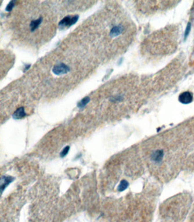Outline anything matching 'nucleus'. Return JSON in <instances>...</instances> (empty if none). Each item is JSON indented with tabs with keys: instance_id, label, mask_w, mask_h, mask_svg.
<instances>
[{
	"instance_id": "3",
	"label": "nucleus",
	"mask_w": 194,
	"mask_h": 222,
	"mask_svg": "<svg viewBox=\"0 0 194 222\" xmlns=\"http://www.w3.org/2000/svg\"><path fill=\"white\" fill-rule=\"evenodd\" d=\"M192 205L191 196L180 194L164 202L159 208V222H183Z\"/></svg>"
},
{
	"instance_id": "6",
	"label": "nucleus",
	"mask_w": 194,
	"mask_h": 222,
	"mask_svg": "<svg viewBox=\"0 0 194 222\" xmlns=\"http://www.w3.org/2000/svg\"><path fill=\"white\" fill-rule=\"evenodd\" d=\"M78 16H69L66 17L62 20L60 21L59 23L60 28H64L66 27H70L75 24L78 20Z\"/></svg>"
},
{
	"instance_id": "11",
	"label": "nucleus",
	"mask_w": 194,
	"mask_h": 222,
	"mask_svg": "<svg viewBox=\"0 0 194 222\" xmlns=\"http://www.w3.org/2000/svg\"><path fill=\"white\" fill-rule=\"evenodd\" d=\"M129 186V182L125 180V179H122L121 181L119 183V185L118 186L117 188V190L119 192H122L124 191Z\"/></svg>"
},
{
	"instance_id": "8",
	"label": "nucleus",
	"mask_w": 194,
	"mask_h": 222,
	"mask_svg": "<svg viewBox=\"0 0 194 222\" xmlns=\"http://www.w3.org/2000/svg\"><path fill=\"white\" fill-rule=\"evenodd\" d=\"M14 180V178L10 176H2L1 179V186H0V190L1 193L2 194L3 191L5 190L6 188L10 185L13 181Z\"/></svg>"
},
{
	"instance_id": "1",
	"label": "nucleus",
	"mask_w": 194,
	"mask_h": 222,
	"mask_svg": "<svg viewBox=\"0 0 194 222\" xmlns=\"http://www.w3.org/2000/svg\"><path fill=\"white\" fill-rule=\"evenodd\" d=\"M142 149L143 161L161 181L194 170V119L150 138Z\"/></svg>"
},
{
	"instance_id": "4",
	"label": "nucleus",
	"mask_w": 194,
	"mask_h": 222,
	"mask_svg": "<svg viewBox=\"0 0 194 222\" xmlns=\"http://www.w3.org/2000/svg\"><path fill=\"white\" fill-rule=\"evenodd\" d=\"M177 1H138V10L141 13L150 14L159 11L169 9Z\"/></svg>"
},
{
	"instance_id": "2",
	"label": "nucleus",
	"mask_w": 194,
	"mask_h": 222,
	"mask_svg": "<svg viewBox=\"0 0 194 222\" xmlns=\"http://www.w3.org/2000/svg\"><path fill=\"white\" fill-rule=\"evenodd\" d=\"M179 27L170 25L149 35L141 44L142 53L151 59H159L172 54L179 43Z\"/></svg>"
},
{
	"instance_id": "15",
	"label": "nucleus",
	"mask_w": 194,
	"mask_h": 222,
	"mask_svg": "<svg viewBox=\"0 0 194 222\" xmlns=\"http://www.w3.org/2000/svg\"><path fill=\"white\" fill-rule=\"evenodd\" d=\"M189 222H194V206L193 207V209L191 211L190 216V221Z\"/></svg>"
},
{
	"instance_id": "5",
	"label": "nucleus",
	"mask_w": 194,
	"mask_h": 222,
	"mask_svg": "<svg viewBox=\"0 0 194 222\" xmlns=\"http://www.w3.org/2000/svg\"><path fill=\"white\" fill-rule=\"evenodd\" d=\"M70 70L68 65L64 63L56 64L52 68L53 72L57 75H61L67 74Z\"/></svg>"
},
{
	"instance_id": "10",
	"label": "nucleus",
	"mask_w": 194,
	"mask_h": 222,
	"mask_svg": "<svg viewBox=\"0 0 194 222\" xmlns=\"http://www.w3.org/2000/svg\"><path fill=\"white\" fill-rule=\"evenodd\" d=\"M26 116V113L25 111V108L23 107H20L14 112L13 117L15 120H18L25 117Z\"/></svg>"
},
{
	"instance_id": "14",
	"label": "nucleus",
	"mask_w": 194,
	"mask_h": 222,
	"mask_svg": "<svg viewBox=\"0 0 194 222\" xmlns=\"http://www.w3.org/2000/svg\"><path fill=\"white\" fill-rule=\"evenodd\" d=\"M14 1H12L11 2H10L9 4L8 5V6L6 8V10H8L9 12L12 10L13 8V6H14Z\"/></svg>"
},
{
	"instance_id": "13",
	"label": "nucleus",
	"mask_w": 194,
	"mask_h": 222,
	"mask_svg": "<svg viewBox=\"0 0 194 222\" xmlns=\"http://www.w3.org/2000/svg\"><path fill=\"white\" fill-rule=\"evenodd\" d=\"M70 149V147L69 146H66V147H64V149L61 151V152L60 153V157L63 158L65 156H66L67 155V154L68 153Z\"/></svg>"
},
{
	"instance_id": "12",
	"label": "nucleus",
	"mask_w": 194,
	"mask_h": 222,
	"mask_svg": "<svg viewBox=\"0 0 194 222\" xmlns=\"http://www.w3.org/2000/svg\"><path fill=\"white\" fill-rule=\"evenodd\" d=\"M90 99L88 97H86L82 99L78 104H77V107L80 109L83 108L89 102H90Z\"/></svg>"
},
{
	"instance_id": "9",
	"label": "nucleus",
	"mask_w": 194,
	"mask_h": 222,
	"mask_svg": "<svg viewBox=\"0 0 194 222\" xmlns=\"http://www.w3.org/2000/svg\"><path fill=\"white\" fill-rule=\"evenodd\" d=\"M43 21L42 17H39L37 19H35L32 20L30 22L29 25V28L30 31L31 32H34L37 29H38Z\"/></svg>"
},
{
	"instance_id": "7",
	"label": "nucleus",
	"mask_w": 194,
	"mask_h": 222,
	"mask_svg": "<svg viewBox=\"0 0 194 222\" xmlns=\"http://www.w3.org/2000/svg\"><path fill=\"white\" fill-rule=\"evenodd\" d=\"M179 100L182 104H189L193 100V95L190 92H184L179 95Z\"/></svg>"
}]
</instances>
